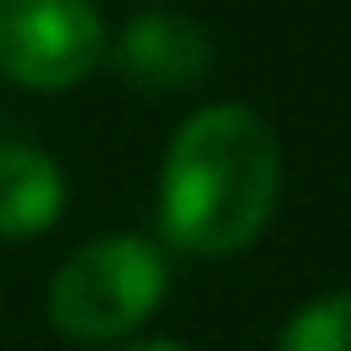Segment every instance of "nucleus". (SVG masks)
<instances>
[{"label":"nucleus","instance_id":"1","mask_svg":"<svg viewBox=\"0 0 351 351\" xmlns=\"http://www.w3.org/2000/svg\"><path fill=\"white\" fill-rule=\"evenodd\" d=\"M274 197H280V143L258 110L203 104L176 126L159 170L165 241L197 258L241 252L269 225Z\"/></svg>","mask_w":351,"mask_h":351},{"label":"nucleus","instance_id":"6","mask_svg":"<svg viewBox=\"0 0 351 351\" xmlns=\"http://www.w3.org/2000/svg\"><path fill=\"white\" fill-rule=\"evenodd\" d=\"M280 351H351V291L318 296L280 329Z\"/></svg>","mask_w":351,"mask_h":351},{"label":"nucleus","instance_id":"7","mask_svg":"<svg viewBox=\"0 0 351 351\" xmlns=\"http://www.w3.org/2000/svg\"><path fill=\"white\" fill-rule=\"evenodd\" d=\"M126 351H181L176 340H137V346H126Z\"/></svg>","mask_w":351,"mask_h":351},{"label":"nucleus","instance_id":"5","mask_svg":"<svg viewBox=\"0 0 351 351\" xmlns=\"http://www.w3.org/2000/svg\"><path fill=\"white\" fill-rule=\"evenodd\" d=\"M66 208V176L60 165L33 143H0V236L27 241L49 230Z\"/></svg>","mask_w":351,"mask_h":351},{"label":"nucleus","instance_id":"2","mask_svg":"<svg viewBox=\"0 0 351 351\" xmlns=\"http://www.w3.org/2000/svg\"><path fill=\"white\" fill-rule=\"evenodd\" d=\"M165 296V252L143 236H99L49 280V324L66 340H121Z\"/></svg>","mask_w":351,"mask_h":351},{"label":"nucleus","instance_id":"3","mask_svg":"<svg viewBox=\"0 0 351 351\" xmlns=\"http://www.w3.org/2000/svg\"><path fill=\"white\" fill-rule=\"evenodd\" d=\"M93 0H0V77L22 88H71L104 60Z\"/></svg>","mask_w":351,"mask_h":351},{"label":"nucleus","instance_id":"4","mask_svg":"<svg viewBox=\"0 0 351 351\" xmlns=\"http://www.w3.org/2000/svg\"><path fill=\"white\" fill-rule=\"evenodd\" d=\"M115 77L137 93H186L208 71V33L186 11H137L115 44H104Z\"/></svg>","mask_w":351,"mask_h":351}]
</instances>
